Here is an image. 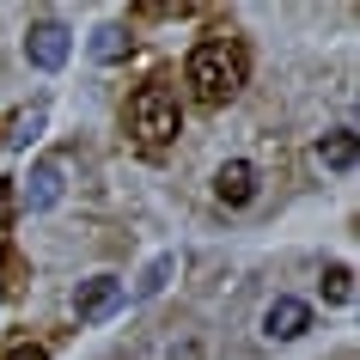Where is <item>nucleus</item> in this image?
<instances>
[{
	"label": "nucleus",
	"mask_w": 360,
	"mask_h": 360,
	"mask_svg": "<svg viewBox=\"0 0 360 360\" xmlns=\"http://www.w3.org/2000/svg\"><path fill=\"white\" fill-rule=\"evenodd\" d=\"M190 86L202 104H226L238 86H245V49L232 37H208V43H195V56H190Z\"/></svg>",
	"instance_id": "f257e3e1"
},
{
	"label": "nucleus",
	"mask_w": 360,
	"mask_h": 360,
	"mask_svg": "<svg viewBox=\"0 0 360 360\" xmlns=\"http://www.w3.org/2000/svg\"><path fill=\"white\" fill-rule=\"evenodd\" d=\"M129 122L141 134V147H165L177 134V92L171 86H141L134 104H129Z\"/></svg>",
	"instance_id": "f03ea898"
},
{
	"label": "nucleus",
	"mask_w": 360,
	"mask_h": 360,
	"mask_svg": "<svg viewBox=\"0 0 360 360\" xmlns=\"http://www.w3.org/2000/svg\"><path fill=\"white\" fill-rule=\"evenodd\" d=\"M68 49H74V37H68V25H56V19L31 25V37H25V56H31V68H43V74H56L61 61H68Z\"/></svg>",
	"instance_id": "7ed1b4c3"
},
{
	"label": "nucleus",
	"mask_w": 360,
	"mask_h": 360,
	"mask_svg": "<svg viewBox=\"0 0 360 360\" xmlns=\"http://www.w3.org/2000/svg\"><path fill=\"white\" fill-rule=\"evenodd\" d=\"M305 330H311V305L305 300H275L263 311V336L269 342H300Z\"/></svg>",
	"instance_id": "20e7f679"
},
{
	"label": "nucleus",
	"mask_w": 360,
	"mask_h": 360,
	"mask_svg": "<svg viewBox=\"0 0 360 360\" xmlns=\"http://www.w3.org/2000/svg\"><path fill=\"white\" fill-rule=\"evenodd\" d=\"M116 305H122V281H116V275H92V281L74 287V311L79 318H110Z\"/></svg>",
	"instance_id": "39448f33"
},
{
	"label": "nucleus",
	"mask_w": 360,
	"mask_h": 360,
	"mask_svg": "<svg viewBox=\"0 0 360 360\" xmlns=\"http://www.w3.org/2000/svg\"><path fill=\"white\" fill-rule=\"evenodd\" d=\"M214 195H220L226 208H245L250 195H257V171H250L245 159H226V165H220V177H214Z\"/></svg>",
	"instance_id": "423d86ee"
},
{
	"label": "nucleus",
	"mask_w": 360,
	"mask_h": 360,
	"mask_svg": "<svg viewBox=\"0 0 360 360\" xmlns=\"http://www.w3.org/2000/svg\"><path fill=\"white\" fill-rule=\"evenodd\" d=\"M25 202H31V208H56L61 202V159H37V165H31Z\"/></svg>",
	"instance_id": "0eeeda50"
},
{
	"label": "nucleus",
	"mask_w": 360,
	"mask_h": 360,
	"mask_svg": "<svg viewBox=\"0 0 360 360\" xmlns=\"http://www.w3.org/2000/svg\"><path fill=\"white\" fill-rule=\"evenodd\" d=\"M43 122H49V104H43V98H37L31 110H19V116H13V122H6V134H0V147H6V153L31 147V141H37V129H43Z\"/></svg>",
	"instance_id": "6e6552de"
},
{
	"label": "nucleus",
	"mask_w": 360,
	"mask_h": 360,
	"mask_svg": "<svg viewBox=\"0 0 360 360\" xmlns=\"http://www.w3.org/2000/svg\"><path fill=\"white\" fill-rule=\"evenodd\" d=\"M318 165L323 171H348V165H354V129L323 134V141H318Z\"/></svg>",
	"instance_id": "1a4fd4ad"
},
{
	"label": "nucleus",
	"mask_w": 360,
	"mask_h": 360,
	"mask_svg": "<svg viewBox=\"0 0 360 360\" xmlns=\"http://www.w3.org/2000/svg\"><path fill=\"white\" fill-rule=\"evenodd\" d=\"M92 56L98 61H122L129 56V31H122V25H98L92 31Z\"/></svg>",
	"instance_id": "9d476101"
},
{
	"label": "nucleus",
	"mask_w": 360,
	"mask_h": 360,
	"mask_svg": "<svg viewBox=\"0 0 360 360\" xmlns=\"http://www.w3.org/2000/svg\"><path fill=\"white\" fill-rule=\"evenodd\" d=\"M177 275V257H153L147 263V275L134 281V300H153V293H165V281Z\"/></svg>",
	"instance_id": "9b49d317"
},
{
	"label": "nucleus",
	"mask_w": 360,
	"mask_h": 360,
	"mask_svg": "<svg viewBox=\"0 0 360 360\" xmlns=\"http://www.w3.org/2000/svg\"><path fill=\"white\" fill-rule=\"evenodd\" d=\"M323 300H336V305H348L354 300V269H323Z\"/></svg>",
	"instance_id": "f8f14e48"
},
{
	"label": "nucleus",
	"mask_w": 360,
	"mask_h": 360,
	"mask_svg": "<svg viewBox=\"0 0 360 360\" xmlns=\"http://www.w3.org/2000/svg\"><path fill=\"white\" fill-rule=\"evenodd\" d=\"M6 360H49V354H43L37 342H13V348H6Z\"/></svg>",
	"instance_id": "ddd939ff"
},
{
	"label": "nucleus",
	"mask_w": 360,
	"mask_h": 360,
	"mask_svg": "<svg viewBox=\"0 0 360 360\" xmlns=\"http://www.w3.org/2000/svg\"><path fill=\"white\" fill-rule=\"evenodd\" d=\"M13 220V184H0V226Z\"/></svg>",
	"instance_id": "4468645a"
}]
</instances>
